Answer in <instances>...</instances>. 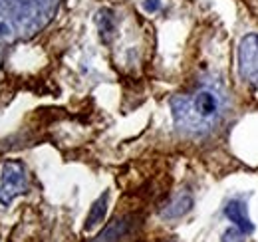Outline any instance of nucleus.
Segmentation results:
<instances>
[{"instance_id": "obj_6", "label": "nucleus", "mask_w": 258, "mask_h": 242, "mask_svg": "<svg viewBox=\"0 0 258 242\" xmlns=\"http://www.w3.org/2000/svg\"><path fill=\"white\" fill-rule=\"evenodd\" d=\"M195 201L193 197H191V193H179L177 197H173L167 205H165V209L161 211V218L165 220H175V218H181V216H185L187 212L193 209Z\"/></svg>"}, {"instance_id": "obj_8", "label": "nucleus", "mask_w": 258, "mask_h": 242, "mask_svg": "<svg viewBox=\"0 0 258 242\" xmlns=\"http://www.w3.org/2000/svg\"><path fill=\"white\" fill-rule=\"evenodd\" d=\"M107 199H109V193L105 191L101 197H97L96 203L90 207V212H88V216H86V224H84L86 230H94L97 224L103 222L105 212H107Z\"/></svg>"}, {"instance_id": "obj_2", "label": "nucleus", "mask_w": 258, "mask_h": 242, "mask_svg": "<svg viewBox=\"0 0 258 242\" xmlns=\"http://www.w3.org/2000/svg\"><path fill=\"white\" fill-rule=\"evenodd\" d=\"M26 191H28L26 167L20 161L4 163L2 175H0V203L8 207L18 195H24Z\"/></svg>"}, {"instance_id": "obj_3", "label": "nucleus", "mask_w": 258, "mask_h": 242, "mask_svg": "<svg viewBox=\"0 0 258 242\" xmlns=\"http://www.w3.org/2000/svg\"><path fill=\"white\" fill-rule=\"evenodd\" d=\"M238 76L250 86H258V34H246L238 44Z\"/></svg>"}, {"instance_id": "obj_7", "label": "nucleus", "mask_w": 258, "mask_h": 242, "mask_svg": "<svg viewBox=\"0 0 258 242\" xmlns=\"http://www.w3.org/2000/svg\"><path fill=\"white\" fill-rule=\"evenodd\" d=\"M96 22H97V30H99L101 40H103L105 44H109V42L113 40L115 32H117V20H115L113 10H109V8H101V10L97 12Z\"/></svg>"}, {"instance_id": "obj_10", "label": "nucleus", "mask_w": 258, "mask_h": 242, "mask_svg": "<svg viewBox=\"0 0 258 242\" xmlns=\"http://www.w3.org/2000/svg\"><path fill=\"white\" fill-rule=\"evenodd\" d=\"M143 8H145L147 12H157V10L161 8V0H145V2H143Z\"/></svg>"}, {"instance_id": "obj_4", "label": "nucleus", "mask_w": 258, "mask_h": 242, "mask_svg": "<svg viewBox=\"0 0 258 242\" xmlns=\"http://www.w3.org/2000/svg\"><path fill=\"white\" fill-rule=\"evenodd\" d=\"M225 214L226 218L236 226L240 228L244 234H250L254 232V224L248 216V207L244 203V199H230L225 207Z\"/></svg>"}, {"instance_id": "obj_5", "label": "nucleus", "mask_w": 258, "mask_h": 242, "mask_svg": "<svg viewBox=\"0 0 258 242\" xmlns=\"http://www.w3.org/2000/svg\"><path fill=\"white\" fill-rule=\"evenodd\" d=\"M131 226H133V218L131 216H117L113 218L96 238H92L90 242H117L121 240L123 236H127L131 232Z\"/></svg>"}, {"instance_id": "obj_9", "label": "nucleus", "mask_w": 258, "mask_h": 242, "mask_svg": "<svg viewBox=\"0 0 258 242\" xmlns=\"http://www.w3.org/2000/svg\"><path fill=\"white\" fill-rule=\"evenodd\" d=\"M244 232L240 230V228H236L234 224L230 226V228H226L225 232H223V238H221V242H244Z\"/></svg>"}, {"instance_id": "obj_1", "label": "nucleus", "mask_w": 258, "mask_h": 242, "mask_svg": "<svg viewBox=\"0 0 258 242\" xmlns=\"http://www.w3.org/2000/svg\"><path fill=\"white\" fill-rule=\"evenodd\" d=\"M175 127L187 135L213 133L228 113V95L221 82L209 80L191 93H177L169 101Z\"/></svg>"}]
</instances>
